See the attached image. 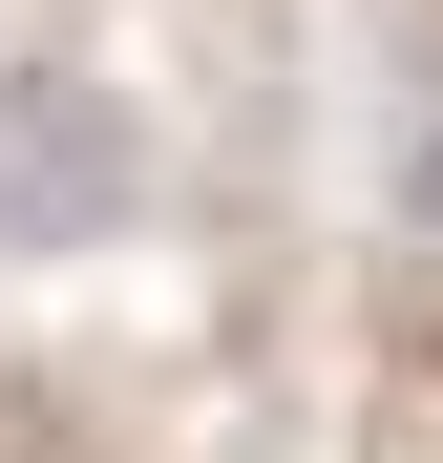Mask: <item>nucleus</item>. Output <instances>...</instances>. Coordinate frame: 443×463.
Segmentation results:
<instances>
[{
	"instance_id": "nucleus-1",
	"label": "nucleus",
	"mask_w": 443,
	"mask_h": 463,
	"mask_svg": "<svg viewBox=\"0 0 443 463\" xmlns=\"http://www.w3.org/2000/svg\"><path fill=\"white\" fill-rule=\"evenodd\" d=\"M127 190H148L127 106L85 85V63H22V85H0V253H85Z\"/></svg>"
},
{
	"instance_id": "nucleus-2",
	"label": "nucleus",
	"mask_w": 443,
	"mask_h": 463,
	"mask_svg": "<svg viewBox=\"0 0 443 463\" xmlns=\"http://www.w3.org/2000/svg\"><path fill=\"white\" fill-rule=\"evenodd\" d=\"M422 232H443V147H422Z\"/></svg>"
}]
</instances>
